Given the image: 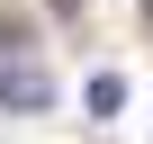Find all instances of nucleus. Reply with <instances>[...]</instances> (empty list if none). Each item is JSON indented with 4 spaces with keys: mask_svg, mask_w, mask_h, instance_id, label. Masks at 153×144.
<instances>
[{
    "mask_svg": "<svg viewBox=\"0 0 153 144\" xmlns=\"http://www.w3.org/2000/svg\"><path fill=\"white\" fill-rule=\"evenodd\" d=\"M0 108H54V72H36V63H0Z\"/></svg>",
    "mask_w": 153,
    "mask_h": 144,
    "instance_id": "f257e3e1",
    "label": "nucleus"
},
{
    "mask_svg": "<svg viewBox=\"0 0 153 144\" xmlns=\"http://www.w3.org/2000/svg\"><path fill=\"white\" fill-rule=\"evenodd\" d=\"M117 108H126V81L99 72V81H90V117H117Z\"/></svg>",
    "mask_w": 153,
    "mask_h": 144,
    "instance_id": "f03ea898",
    "label": "nucleus"
}]
</instances>
